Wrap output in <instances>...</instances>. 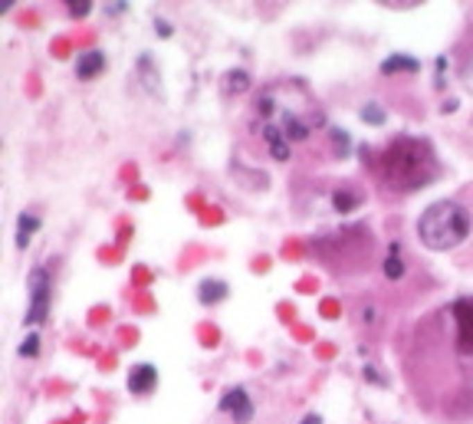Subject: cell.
Instances as JSON below:
<instances>
[{"instance_id":"6da1fadb","label":"cell","mask_w":473,"mask_h":424,"mask_svg":"<svg viewBox=\"0 0 473 424\" xmlns=\"http://www.w3.org/2000/svg\"><path fill=\"white\" fill-rule=\"evenodd\" d=\"M381 175L388 187L398 191H418V187L431 185L437 178V158L427 142L418 138H398L395 145H388L385 158H381Z\"/></svg>"},{"instance_id":"ffe728a7","label":"cell","mask_w":473,"mask_h":424,"mask_svg":"<svg viewBox=\"0 0 473 424\" xmlns=\"http://www.w3.org/2000/svg\"><path fill=\"white\" fill-rule=\"evenodd\" d=\"M66 7H69V17H86V13L92 10V3H89V0H69Z\"/></svg>"},{"instance_id":"30bf717a","label":"cell","mask_w":473,"mask_h":424,"mask_svg":"<svg viewBox=\"0 0 473 424\" xmlns=\"http://www.w3.org/2000/svg\"><path fill=\"white\" fill-rule=\"evenodd\" d=\"M421 69V62L414 60V56H404V53H398V56H388L385 62H381V73L391 76V73H418Z\"/></svg>"},{"instance_id":"9c48e42d","label":"cell","mask_w":473,"mask_h":424,"mask_svg":"<svg viewBox=\"0 0 473 424\" xmlns=\"http://www.w3.org/2000/svg\"><path fill=\"white\" fill-rule=\"evenodd\" d=\"M230 293V287H227L224 280H200V287H198V300L204 303V306H214V303H221Z\"/></svg>"},{"instance_id":"5b68a950","label":"cell","mask_w":473,"mask_h":424,"mask_svg":"<svg viewBox=\"0 0 473 424\" xmlns=\"http://www.w3.org/2000/svg\"><path fill=\"white\" fill-rule=\"evenodd\" d=\"M221 412L230 414L234 418V424H250L253 421V401H250L247 388H227L224 398H221Z\"/></svg>"},{"instance_id":"ba28073f","label":"cell","mask_w":473,"mask_h":424,"mask_svg":"<svg viewBox=\"0 0 473 424\" xmlns=\"http://www.w3.org/2000/svg\"><path fill=\"white\" fill-rule=\"evenodd\" d=\"M263 138H266L270 155H273L276 162H289V142H286V135H283V128H276V125H263Z\"/></svg>"},{"instance_id":"3957f363","label":"cell","mask_w":473,"mask_h":424,"mask_svg":"<svg viewBox=\"0 0 473 424\" xmlns=\"http://www.w3.org/2000/svg\"><path fill=\"white\" fill-rule=\"evenodd\" d=\"M26 289H30V309H26V323L40 325L50 312V296H53V283L50 273L43 266H33V273L26 280Z\"/></svg>"},{"instance_id":"5bb4252c","label":"cell","mask_w":473,"mask_h":424,"mask_svg":"<svg viewBox=\"0 0 473 424\" xmlns=\"http://www.w3.org/2000/svg\"><path fill=\"white\" fill-rule=\"evenodd\" d=\"M385 276H388V280H401V276H404V263H401V244H388Z\"/></svg>"},{"instance_id":"cb8c5ba5","label":"cell","mask_w":473,"mask_h":424,"mask_svg":"<svg viewBox=\"0 0 473 424\" xmlns=\"http://www.w3.org/2000/svg\"><path fill=\"white\" fill-rule=\"evenodd\" d=\"M105 7H109V13H115V17L128 10V3H125V0H115V3H105Z\"/></svg>"},{"instance_id":"7402d4cb","label":"cell","mask_w":473,"mask_h":424,"mask_svg":"<svg viewBox=\"0 0 473 424\" xmlns=\"http://www.w3.org/2000/svg\"><path fill=\"white\" fill-rule=\"evenodd\" d=\"M257 109H260V115L270 119V115H273V96H263V99L257 102Z\"/></svg>"},{"instance_id":"7c38bea8","label":"cell","mask_w":473,"mask_h":424,"mask_svg":"<svg viewBox=\"0 0 473 424\" xmlns=\"http://www.w3.org/2000/svg\"><path fill=\"white\" fill-rule=\"evenodd\" d=\"M250 89V73L247 69H230L224 76V96H237V92H247Z\"/></svg>"},{"instance_id":"4fadbf2b","label":"cell","mask_w":473,"mask_h":424,"mask_svg":"<svg viewBox=\"0 0 473 424\" xmlns=\"http://www.w3.org/2000/svg\"><path fill=\"white\" fill-rule=\"evenodd\" d=\"M283 135L293 138V142H306V138H309V125L299 122L293 112H286L283 115Z\"/></svg>"},{"instance_id":"ac0fdd59","label":"cell","mask_w":473,"mask_h":424,"mask_svg":"<svg viewBox=\"0 0 473 424\" xmlns=\"http://www.w3.org/2000/svg\"><path fill=\"white\" fill-rule=\"evenodd\" d=\"M332 142H336V151L338 155H349L352 151V135L342 132V128H332Z\"/></svg>"},{"instance_id":"52a82bcc","label":"cell","mask_w":473,"mask_h":424,"mask_svg":"<svg viewBox=\"0 0 473 424\" xmlns=\"http://www.w3.org/2000/svg\"><path fill=\"white\" fill-rule=\"evenodd\" d=\"M105 69V53H99V50H89V53H83L79 60H76V76L79 79H96V76Z\"/></svg>"},{"instance_id":"8992f818","label":"cell","mask_w":473,"mask_h":424,"mask_svg":"<svg viewBox=\"0 0 473 424\" xmlns=\"http://www.w3.org/2000/svg\"><path fill=\"white\" fill-rule=\"evenodd\" d=\"M155 388H158V368L148 362L132 365V372H128V391H132V395H151Z\"/></svg>"},{"instance_id":"d6986e66","label":"cell","mask_w":473,"mask_h":424,"mask_svg":"<svg viewBox=\"0 0 473 424\" xmlns=\"http://www.w3.org/2000/svg\"><path fill=\"white\" fill-rule=\"evenodd\" d=\"M361 119L372 125H385V112H381L378 105H365V109H361Z\"/></svg>"},{"instance_id":"2e32d148","label":"cell","mask_w":473,"mask_h":424,"mask_svg":"<svg viewBox=\"0 0 473 424\" xmlns=\"http://www.w3.org/2000/svg\"><path fill=\"white\" fill-rule=\"evenodd\" d=\"M138 73L145 76V86H148L151 92H158V76L151 73V56H141V60H138Z\"/></svg>"},{"instance_id":"277c9868","label":"cell","mask_w":473,"mask_h":424,"mask_svg":"<svg viewBox=\"0 0 473 424\" xmlns=\"http://www.w3.org/2000/svg\"><path fill=\"white\" fill-rule=\"evenodd\" d=\"M454 319H457V352L470 355L473 352V300H457L450 306Z\"/></svg>"},{"instance_id":"e0dca14e","label":"cell","mask_w":473,"mask_h":424,"mask_svg":"<svg viewBox=\"0 0 473 424\" xmlns=\"http://www.w3.org/2000/svg\"><path fill=\"white\" fill-rule=\"evenodd\" d=\"M20 355H24V359H37L40 355V336L37 332H30V336L20 342Z\"/></svg>"},{"instance_id":"d4e9b609","label":"cell","mask_w":473,"mask_h":424,"mask_svg":"<svg viewBox=\"0 0 473 424\" xmlns=\"http://www.w3.org/2000/svg\"><path fill=\"white\" fill-rule=\"evenodd\" d=\"M299 424H322V418H319V414H306Z\"/></svg>"},{"instance_id":"9a60e30c","label":"cell","mask_w":473,"mask_h":424,"mask_svg":"<svg viewBox=\"0 0 473 424\" xmlns=\"http://www.w3.org/2000/svg\"><path fill=\"white\" fill-rule=\"evenodd\" d=\"M332 207H336L338 214H349L359 207V194H349V191H336L332 194Z\"/></svg>"},{"instance_id":"8fae6325","label":"cell","mask_w":473,"mask_h":424,"mask_svg":"<svg viewBox=\"0 0 473 424\" xmlns=\"http://www.w3.org/2000/svg\"><path fill=\"white\" fill-rule=\"evenodd\" d=\"M40 230V217L37 214H20V221H17V247H26L30 237Z\"/></svg>"},{"instance_id":"44dd1931","label":"cell","mask_w":473,"mask_h":424,"mask_svg":"<svg viewBox=\"0 0 473 424\" xmlns=\"http://www.w3.org/2000/svg\"><path fill=\"white\" fill-rule=\"evenodd\" d=\"M155 30H158V37H162V40L171 37V24H168V20H162V17H155Z\"/></svg>"},{"instance_id":"7a4b0ae2","label":"cell","mask_w":473,"mask_h":424,"mask_svg":"<svg viewBox=\"0 0 473 424\" xmlns=\"http://www.w3.org/2000/svg\"><path fill=\"white\" fill-rule=\"evenodd\" d=\"M470 234V211L461 201H434L418 221V237L427 250H454Z\"/></svg>"},{"instance_id":"603a6c76","label":"cell","mask_w":473,"mask_h":424,"mask_svg":"<svg viewBox=\"0 0 473 424\" xmlns=\"http://www.w3.org/2000/svg\"><path fill=\"white\" fill-rule=\"evenodd\" d=\"M365 378H368V382H375V385H381V388L388 385V382H385V378H381L378 372H375V368H365Z\"/></svg>"}]
</instances>
